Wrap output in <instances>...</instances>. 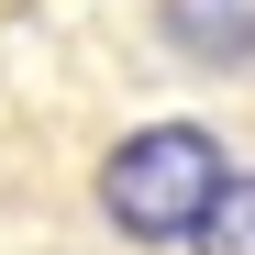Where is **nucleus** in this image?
Here are the masks:
<instances>
[{
  "instance_id": "nucleus-3",
  "label": "nucleus",
  "mask_w": 255,
  "mask_h": 255,
  "mask_svg": "<svg viewBox=\"0 0 255 255\" xmlns=\"http://www.w3.org/2000/svg\"><path fill=\"white\" fill-rule=\"evenodd\" d=\"M189 255H255V166H233V178L211 189V211H200Z\"/></svg>"
},
{
  "instance_id": "nucleus-1",
  "label": "nucleus",
  "mask_w": 255,
  "mask_h": 255,
  "mask_svg": "<svg viewBox=\"0 0 255 255\" xmlns=\"http://www.w3.org/2000/svg\"><path fill=\"white\" fill-rule=\"evenodd\" d=\"M222 178H233V155L211 122H133L100 155V222L122 244H189Z\"/></svg>"
},
{
  "instance_id": "nucleus-2",
  "label": "nucleus",
  "mask_w": 255,
  "mask_h": 255,
  "mask_svg": "<svg viewBox=\"0 0 255 255\" xmlns=\"http://www.w3.org/2000/svg\"><path fill=\"white\" fill-rule=\"evenodd\" d=\"M144 33L189 78H255V0H144Z\"/></svg>"
}]
</instances>
